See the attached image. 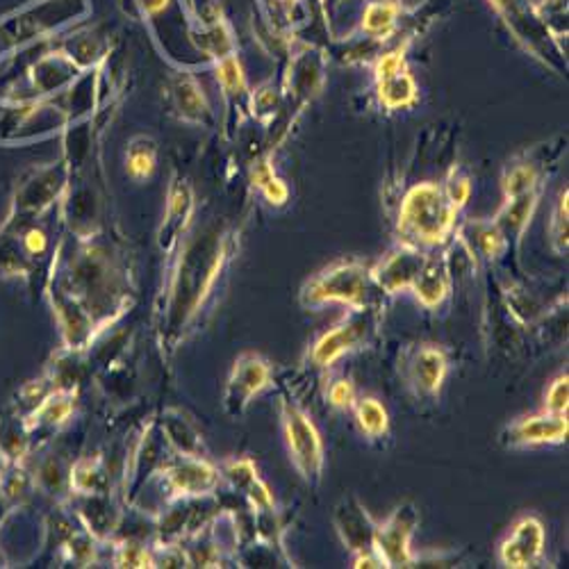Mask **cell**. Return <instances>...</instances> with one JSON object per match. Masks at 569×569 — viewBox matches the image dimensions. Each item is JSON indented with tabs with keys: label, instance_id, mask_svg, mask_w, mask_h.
Masks as SVG:
<instances>
[{
	"label": "cell",
	"instance_id": "28",
	"mask_svg": "<svg viewBox=\"0 0 569 569\" xmlns=\"http://www.w3.org/2000/svg\"><path fill=\"white\" fill-rule=\"evenodd\" d=\"M569 212H567V189H562L556 207L552 212V222H549V235H552V244L558 253L567 251V235H569Z\"/></svg>",
	"mask_w": 569,
	"mask_h": 569
},
{
	"label": "cell",
	"instance_id": "17",
	"mask_svg": "<svg viewBox=\"0 0 569 569\" xmlns=\"http://www.w3.org/2000/svg\"><path fill=\"white\" fill-rule=\"evenodd\" d=\"M376 93H378V103H381L385 110L396 112V110H408L417 105L419 101V87L415 78L410 76L408 68L399 71V74L376 80Z\"/></svg>",
	"mask_w": 569,
	"mask_h": 569
},
{
	"label": "cell",
	"instance_id": "24",
	"mask_svg": "<svg viewBox=\"0 0 569 569\" xmlns=\"http://www.w3.org/2000/svg\"><path fill=\"white\" fill-rule=\"evenodd\" d=\"M174 105L185 122H201V116L207 112L205 93L194 78L182 76L174 85Z\"/></svg>",
	"mask_w": 569,
	"mask_h": 569
},
{
	"label": "cell",
	"instance_id": "1",
	"mask_svg": "<svg viewBox=\"0 0 569 569\" xmlns=\"http://www.w3.org/2000/svg\"><path fill=\"white\" fill-rule=\"evenodd\" d=\"M458 207L446 199L442 185L419 182L408 189L399 207V242L413 249H438L456 230Z\"/></svg>",
	"mask_w": 569,
	"mask_h": 569
},
{
	"label": "cell",
	"instance_id": "4",
	"mask_svg": "<svg viewBox=\"0 0 569 569\" xmlns=\"http://www.w3.org/2000/svg\"><path fill=\"white\" fill-rule=\"evenodd\" d=\"M271 385V363L255 351L237 355L222 394V408L230 419H240L255 396Z\"/></svg>",
	"mask_w": 569,
	"mask_h": 569
},
{
	"label": "cell",
	"instance_id": "10",
	"mask_svg": "<svg viewBox=\"0 0 569 569\" xmlns=\"http://www.w3.org/2000/svg\"><path fill=\"white\" fill-rule=\"evenodd\" d=\"M426 257H429V253L421 249L399 244L371 269V280L385 294L410 292L413 282L426 265Z\"/></svg>",
	"mask_w": 569,
	"mask_h": 569
},
{
	"label": "cell",
	"instance_id": "31",
	"mask_svg": "<svg viewBox=\"0 0 569 569\" xmlns=\"http://www.w3.org/2000/svg\"><path fill=\"white\" fill-rule=\"evenodd\" d=\"M114 567H155V556L141 544L124 542L114 554Z\"/></svg>",
	"mask_w": 569,
	"mask_h": 569
},
{
	"label": "cell",
	"instance_id": "13",
	"mask_svg": "<svg viewBox=\"0 0 569 569\" xmlns=\"http://www.w3.org/2000/svg\"><path fill=\"white\" fill-rule=\"evenodd\" d=\"M448 358L438 344H419L408 358V383L417 394L435 399L446 381Z\"/></svg>",
	"mask_w": 569,
	"mask_h": 569
},
{
	"label": "cell",
	"instance_id": "29",
	"mask_svg": "<svg viewBox=\"0 0 569 569\" xmlns=\"http://www.w3.org/2000/svg\"><path fill=\"white\" fill-rule=\"evenodd\" d=\"M567 406H569V376L558 374L552 385L544 392V403H542V410L544 413H554V415H567Z\"/></svg>",
	"mask_w": 569,
	"mask_h": 569
},
{
	"label": "cell",
	"instance_id": "22",
	"mask_svg": "<svg viewBox=\"0 0 569 569\" xmlns=\"http://www.w3.org/2000/svg\"><path fill=\"white\" fill-rule=\"evenodd\" d=\"M157 167V144L151 137L139 135L126 149V172L132 180L144 182Z\"/></svg>",
	"mask_w": 569,
	"mask_h": 569
},
{
	"label": "cell",
	"instance_id": "3",
	"mask_svg": "<svg viewBox=\"0 0 569 569\" xmlns=\"http://www.w3.org/2000/svg\"><path fill=\"white\" fill-rule=\"evenodd\" d=\"M280 426L284 446H288L290 454V463L307 485H319L324 477L326 452L321 433L313 417L307 415L299 403L280 399Z\"/></svg>",
	"mask_w": 569,
	"mask_h": 569
},
{
	"label": "cell",
	"instance_id": "5",
	"mask_svg": "<svg viewBox=\"0 0 569 569\" xmlns=\"http://www.w3.org/2000/svg\"><path fill=\"white\" fill-rule=\"evenodd\" d=\"M490 5L504 18L508 30L524 49L549 64L556 35L547 28L531 0H490Z\"/></svg>",
	"mask_w": 569,
	"mask_h": 569
},
{
	"label": "cell",
	"instance_id": "6",
	"mask_svg": "<svg viewBox=\"0 0 569 569\" xmlns=\"http://www.w3.org/2000/svg\"><path fill=\"white\" fill-rule=\"evenodd\" d=\"M419 527V508L413 502L401 504L392 515L378 524L374 533V552L381 556L385 567H413L415 554L410 542Z\"/></svg>",
	"mask_w": 569,
	"mask_h": 569
},
{
	"label": "cell",
	"instance_id": "9",
	"mask_svg": "<svg viewBox=\"0 0 569 569\" xmlns=\"http://www.w3.org/2000/svg\"><path fill=\"white\" fill-rule=\"evenodd\" d=\"M567 415H554V413H538L519 417L504 426L500 433V442L506 448H531L542 444H560L567 440Z\"/></svg>",
	"mask_w": 569,
	"mask_h": 569
},
{
	"label": "cell",
	"instance_id": "8",
	"mask_svg": "<svg viewBox=\"0 0 569 569\" xmlns=\"http://www.w3.org/2000/svg\"><path fill=\"white\" fill-rule=\"evenodd\" d=\"M547 531L535 515H521L500 544V562L508 569H529L540 562Z\"/></svg>",
	"mask_w": 569,
	"mask_h": 569
},
{
	"label": "cell",
	"instance_id": "15",
	"mask_svg": "<svg viewBox=\"0 0 569 569\" xmlns=\"http://www.w3.org/2000/svg\"><path fill=\"white\" fill-rule=\"evenodd\" d=\"M410 292L415 299L433 311V307H440L448 292H452V269H448V263L444 255H431L426 257V265L421 267L417 280L413 282Z\"/></svg>",
	"mask_w": 569,
	"mask_h": 569
},
{
	"label": "cell",
	"instance_id": "38",
	"mask_svg": "<svg viewBox=\"0 0 569 569\" xmlns=\"http://www.w3.org/2000/svg\"><path fill=\"white\" fill-rule=\"evenodd\" d=\"M321 3H328V0H321Z\"/></svg>",
	"mask_w": 569,
	"mask_h": 569
},
{
	"label": "cell",
	"instance_id": "25",
	"mask_svg": "<svg viewBox=\"0 0 569 569\" xmlns=\"http://www.w3.org/2000/svg\"><path fill=\"white\" fill-rule=\"evenodd\" d=\"M471 244L481 251L485 257H500L506 251V235L494 222H471Z\"/></svg>",
	"mask_w": 569,
	"mask_h": 569
},
{
	"label": "cell",
	"instance_id": "20",
	"mask_svg": "<svg viewBox=\"0 0 569 569\" xmlns=\"http://www.w3.org/2000/svg\"><path fill=\"white\" fill-rule=\"evenodd\" d=\"M540 192H529V194H519V197H510L504 201L500 215H496L494 224L502 228V232L508 235H521L533 217L535 205H538Z\"/></svg>",
	"mask_w": 569,
	"mask_h": 569
},
{
	"label": "cell",
	"instance_id": "18",
	"mask_svg": "<svg viewBox=\"0 0 569 569\" xmlns=\"http://www.w3.org/2000/svg\"><path fill=\"white\" fill-rule=\"evenodd\" d=\"M162 429H164V435H167V442L176 448L180 456L203 458V435L197 431V426L187 415L178 410H169L167 417H164Z\"/></svg>",
	"mask_w": 569,
	"mask_h": 569
},
{
	"label": "cell",
	"instance_id": "30",
	"mask_svg": "<svg viewBox=\"0 0 569 569\" xmlns=\"http://www.w3.org/2000/svg\"><path fill=\"white\" fill-rule=\"evenodd\" d=\"M99 479H101V460L99 458L80 460L74 469H71V485H74L83 494L97 492Z\"/></svg>",
	"mask_w": 569,
	"mask_h": 569
},
{
	"label": "cell",
	"instance_id": "27",
	"mask_svg": "<svg viewBox=\"0 0 569 569\" xmlns=\"http://www.w3.org/2000/svg\"><path fill=\"white\" fill-rule=\"evenodd\" d=\"M217 80L228 97H240V93H244L246 80H244V71H242L240 60H237L235 55H224L217 68Z\"/></svg>",
	"mask_w": 569,
	"mask_h": 569
},
{
	"label": "cell",
	"instance_id": "7",
	"mask_svg": "<svg viewBox=\"0 0 569 569\" xmlns=\"http://www.w3.org/2000/svg\"><path fill=\"white\" fill-rule=\"evenodd\" d=\"M374 330L376 321L367 311L353 313L351 319H344L342 324L326 330L321 338L315 340L311 351H307V361L317 369L333 367L344 355L363 349L371 340Z\"/></svg>",
	"mask_w": 569,
	"mask_h": 569
},
{
	"label": "cell",
	"instance_id": "12",
	"mask_svg": "<svg viewBox=\"0 0 569 569\" xmlns=\"http://www.w3.org/2000/svg\"><path fill=\"white\" fill-rule=\"evenodd\" d=\"M333 524L351 556L374 552L376 521L361 504L358 496L346 494L333 510Z\"/></svg>",
	"mask_w": 569,
	"mask_h": 569
},
{
	"label": "cell",
	"instance_id": "21",
	"mask_svg": "<svg viewBox=\"0 0 569 569\" xmlns=\"http://www.w3.org/2000/svg\"><path fill=\"white\" fill-rule=\"evenodd\" d=\"M355 421H358V429L367 440H383L390 433V415L385 406L374 396L358 399L353 406Z\"/></svg>",
	"mask_w": 569,
	"mask_h": 569
},
{
	"label": "cell",
	"instance_id": "14",
	"mask_svg": "<svg viewBox=\"0 0 569 569\" xmlns=\"http://www.w3.org/2000/svg\"><path fill=\"white\" fill-rule=\"evenodd\" d=\"M224 477L230 481V485L235 490H240L253 513H263V510H276V502H274V494L267 488V483L260 479L257 467L251 458H235L228 460L224 465Z\"/></svg>",
	"mask_w": 569,
	"mask_h": 569
},
{
	"label": "cell",
	"instance_id": "37",
	"mask_svg": "<svg viewBox=\"0 0 569 569\" xmlns=\"http://www.w3.org/2000/svg\"><path fill=\"white\" fill-rule=\"evenodd\" d=\"M351 567H355V569H378V567H385V562L381 560V556H378L376 552H367V554L353 556Z\"/></svg>",
	"mask_w": 569,
	"mask_h": 569
},
{
	"label": "cell",
	"instance_id": "23",
	"mask_svg": "<svg viewBox=\"0 0 569 569\" xmlns=\"http://www.w3.org/2000/svg\"><path fill=\"white\" fill-rule=\"evenodd\" d=\"M74 413V394L66 390H58L46 396L39 408L30 415L28 429H41V426H60Z\"/></svg>",
	"mask_w": 569,
	"mask_h": 569
},
{
	"label": "cell",
	"instance_id": "11",
	"mask_svg": "<svg viewBox=\"0 0 569 569\" xmlns=\"http://www.w3.org/2000/svg\"><path fill=\"white\" fill-rule=\"evenodd\" d=\"M164 488L176 500H192V496L212 494L219 485V469L210 465L205 458L180 456L178 463L164 467L162 471Z\"/></svg>",
	"mask_w": 569,
	"mask_h": 569
},
{
	"label": "cell",
	"instance_id": "26",
	"mask_svg": "<svg viewBox=\"0 0 569 569\" xmlns=\"http://www.w3.org/2000/svg\"><path fill=\"white\" fill-rule=\"evenodd\" d=\"M540 187V174L533 167V164H515L504 176V199L519 197V194H529L538 192Z\"/></svg>",
	"mask_w": 569,
	"mask_h": 569
},
{
	"label": "cell",
	"instance_id": "34",
	"mask_svg": "<svg viewBox=\"0 0 569 569\" xmlns=\"http://www.w3.org/2000/svg\"><path fill=\"white\" fill-rule=\"evenodd\" d=\"M442 189H444L446 199L452 201L458 210H463V207L467 205L469 197H471V182H469V178H467L465 174H460L458 169H454L452 174H448L446 185H444Z\"/></svg>",
	"mask_w": 569,
	"mask_h": 569
},
{
	"label": "cell",
	"instance_id": "32",
	"mask_svg": "<svg viewBox=\"0 0 569 569\" xmlns=\"http://www.w3.org/2000/svg\"><path fill=\"white\" fill-rule=\"evenodd\" d=\"M406 51H408V41H403L401 46H396L394 51L378 55L376 64H374V78L383 80V78H390V76L399 74V71L406 68Z\"/></svg>",
	"mask_w": 569,
	"mask_h": 569
},
{
	"label": "cell",
	"instance_id": "19",
	"mask_svg": "<svg viewBox=\"0 0 569 569\" xmlns=\"http://www.w3.org/2000/svg\"><path fill=\"white\" fill-rule=\"evenodd\" d=\"M399 18H401V5L394 3V0H374L365 8L363 14V35L376 41H385L390 39L396 28H399Z\"/></svg>",
	"mask_w": 569,
	"mask_h": 569
},
{
	"label": "cell",
	"instance_id": "33",
	"mask_svg": "<svg viewBox=\"0 0 569 569\" xmlns=\"http://www.w3.org/2000/svg\"><path fill=\"white\" fill-rule=\"evenodd\" d=\"M326 399L336 410H353L358 394H355V385L351 378H336L326 390Z\"/></svg>",
	"mask_w": 569,
	"mask_h": 569
},
{
	"label": "cell",
	"instance_id": "36",
	"mask_svg": "<svg viewBox=\"0 0 569 569\" xmlns=\"http://www.w3.org/2000/svg\"><path fill=\"white\" fill-rule=\"evenodd\" d=\"M23 244H26L28 253L37 255V253H43L46 251V235L37 228H33L30 232H26V237H23Z\"/></svg>",
	"mask_w": 569,
	"mask_h": 569
},
{
	"label": "cell",
	"instance_id": "35",
	"mask_svg": "<svg viewBox=\"0 0 569 569\" xmlns=\"http://www.w3.org/2000/svg\"><path fill=\"white\" fill-rule=\"evenodd\" d=\"M257 189H260V194H263V197H265L271 205H276V207L284 205V203H288V199H290V187H288V182H284V180L278 178V176L269 178L265 185H260Z\"/></svg>",
	"mask_w": 569,
	"mask_h": 569
},
{
	"label": "cell",
	"instance_id": "2",
	"mask_svg": "<svg viewBox=\"0 0 569 569\" xmlns=\"http://www.w3.org/2000/svg\"><path fill=\"white\" fill-rule=\"evenodd\" d=\"M371 269L361 260H338L307 280L299 303L305 311H319L324 305H344L351 313L369 311Z\"/></svg>",
	"mask_w": 569,
	"mask_h": 569
},
{
	"label": "cell",
	"instance_id": "16",
	"mask_svg": "<svg viewBox=\"0 0 569 569\" xmlns=\"http://www.w3.org/2000/svg\"><path fill=\"white\" fill-rule=\"evenodd\" d=\"M192 192H189V187L185 182H176L172 187V194H169V207H167V217H164L162 230H160V244L162 249H172L180 232L185 230V226L189 224V217H192Z\"/></svg>",
	"mask_w": 569,
	"mask_h": 569
}]
</instances>
